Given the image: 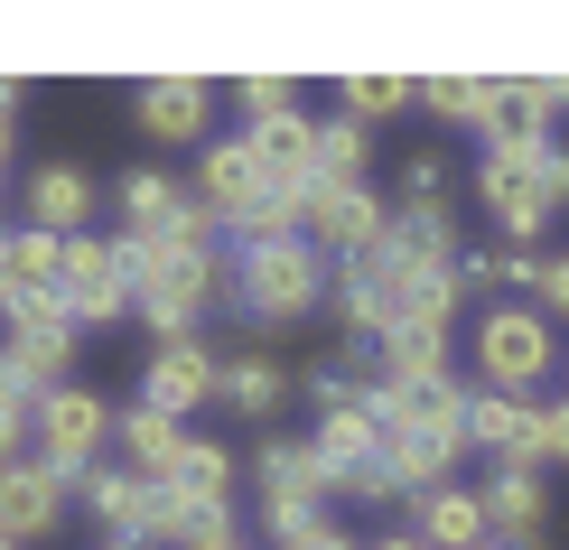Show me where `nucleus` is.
Returning <instances> with one entry per match:
<instances>
[{
  "label": "nucleus",
  "mask_w": 569,
  "mask_h": 550,
  "mask_svg": "<svg viewBox=\"0 0 569 550\" xmlns=\"http://www.w3.org/2000/svg\"><path fill=\"white\" fill-rule=\"evenodd\" d=\"M112 439H122L131 476H159V467L178 458V439H187V429H178L169 411H150V401H131V411H112Z\"/></svg>",
  "instance_id": "b1692460"
},
{
  "label": "nucleus",
  "mask_w": 569,
  "mask_h": 550,
  "mask_svg": "<svg viewBox=\"0 0 569 550\" xmlns=\"http://www.w3.org/2000/svg\"><path fill=\"white\" fill-rule=\"evenodd\" d=\"M103 550H140V541H103Z\"/></svg>",
  "instance_id": "37998d69"
},
{
  "label": "nucleus",
  "mask_w": 569,
  "mask_h": 550,
  "mask_svg": "<svg viewBox=\"0 0 569 550\" xmlns=\"http://www.w3.org/2000/svg\"><path fill=\"white\" fill-rule=\"evenodd\" d=\"M0 197H10V122H0Z\"/></svg>",
  "instance_id": "58836bf2"
},
{
  "label": "nucleus",
  "mask_w": 569,
  "mask_h": 550,
  "mask_svg": "<svg viewBox=\"0 0 569 550\" xmlns=\"http://www.w3.org/2000/svg\"><path fill=\"white\" fill-rule=\"evenodd\" d=\"M216 382H224V364H216L197 337H178V346H159L150 364H140V401H150V411H169V420H187V411H206V401H216Z\"/></svg>",
  "instance_id": "1a4fd4ad"
},
{
  "label": "nucleus",
  "mask_w": 569,
  "mask_h": 550,
  "mask_svg": "<svg viewBox=\"0 0 569 550\" xmlns=\"http://www.w3.org/2000/svg\"><path fill=\"white\" fill-rule=\"evenodd\" d=\"M112 197H122V233H140V243H150V233H178L187 214H197L187 178H169V169H131Z\"/></svg>",
  "instance_id": "2eb2a0df"
},
{
  "label": "nucleus",
  "mask_w": 569,
  "mask_h": 550,
  "mask_svg": "<svg viewBox=\"0 0 569 550\" xmlns=\"http://www.w3.org/2000/svg\"><path fill=\"white\" fill-rule=\"evenodd\" d=\"M560 364V346H551V318L541 308H486L477 318V373H486V392H532L541 401V373Z\"/></svg>",
  "instance_id": "7ed1b4c3"
},
{
  "label": "nucleus",
  "mask_w": 569,
  "mask_h": 550,
  "mask_svg": "<svg viewBox=\"0 0 569 550\" xmlns=\"http://www.w3.org/2000/svg\"><path fill=\"white\" fill-rule=\"evenodd\" d=\"M505 169L523 178V187H532V197L551 206V214L569 206V140H541V150H523V159H505Z\"/></svg>",
  "instance_id": "cd10ccee"
},
{
  "label": "nucleus",
  "mask_w": 569,
  "mask_h": 550,
  "mask_svg": "<svg viewBox=\"0 0 569 550\" xmlns=\"http://www.w3.org/2000/svg\"><path fill=\"white\" fill-rule=\"evenodd\" d=\"M541 140H551V131H541L532 112H523V103L505 93V112L486 122V159H523V150H541Z\"/></svg>",
  "instance_id": "c85d7f7f"
},
{
  "label": "nucleus",
  "mask_w": 569,
  "mask_h": 550,
  "mask_svg": "<svg viewBox=\"0 0 569 550\" xmlns=\"http://www.w3.org/2000/svg\"><path fill=\"white\" fill-rule=\"evenodd\" d=\"M532 290H541V318H569V252H551V261H541V280H532Z\"/></svg>",
  "instance_id": "c9c22d12"
},
{
  "label": "nucleus",
  "mask_w": 569,
  "mask_h": 550,
  "mask_svg": "<svg viewBox=\"0 0 569 550\" xmlns=\"http://www.w3.org/2000/svg\"><path fill=\"white\" fill-rule=\"evenodd\" d=\"M505 76H430V84H420V112H439V122H495V112H505Z\"/></svg>",
  "instance_id": "412c9836"
},
{
  "label": "nucleus",
  "mask_w": 569,
  "mask_h": 550,
  "mask_svg": "<svg viewBox=\"0 0 569 550\" xmlns=\"http://www.w3.org/2000/svg\"><path fill=\"white\" fill-rule=\"evenodd\" d=\"M252 476H262V494H308V504L337 494V486H327V458H318L308 439H271L262 458H252Z\"/></svg>",
  "instance_id": "4be33fe9"
},
{
  "label": "nucleus",
  "mask_w": 569,
  "mask_h": 550,
  "mask_svg": "<svg viewBox=\"0 0 569 550\" xmlns=\"http://www.w3.org/2000/svg\"><path fill=\"white\" fill-rule=\"evenodd\" d=\"M477 504H486V532L495 541H532V522H541V467H495L486 486H477Z\"/></svg>",
  "instance_id": "f3484780"
},
{
  "label": "nucleus",
  "mask_w": 569,
  "mask_h": 550,
  "mask_svg": "<svg viewBox=\"0 0 569 550\" xmlns=\"http://www.w3.org/2000/svg\"><path fill=\"white\" fill-rule=\"evenodd\" d=\"M57 299H66V318H76V327H112V318H131V280H122V261H112L103 233H66Z\"/></svg>",
  "instance_id": "0eeeda50"
},
{
  "label": "nucleus",
  "mask_w": 569,
  "mask_h": 550,
  "mask_svg": "<svg viewBox=\"0 0 569 550\" xmlns=\"http://www.w3.org/2000/svg\"><path fill=\"white\" fill-rule=\"evenodd\" d=\"M513 103L551 131V112H569V76H513Z\"/></svg>",
  "instance_id": "2f4dec72"
},
{
  "label": "nucleus",
  "mask_w": 569,
  "mask_h": 550,
  "mask_svg": "<svg viewBox=\"0 0 569 550\" xmlns=\"http://www.w3.org/2000/svg\"><path fill=\"white\" fill-rule=\"evenodd\" d=\"M224 299H233V318H252V327L308 318V308L327 299V261H318L308 233H290V243H224Z\"/></svg>",
  "instance_id": "f03ea898"
},
{
  "label": "nucleus",
  "mask_w": 569,
  "mask_h": 550,
  "mask_svg": "<svg viewBox=\"0 0 569 550\" xmlns=\"http://www.w3.org/2000/svg\"><path fill=\"white\" fill-rule=\"evenodd\" d=\"M197 550H243V541H233V532H224V541H197Z\"/></svg>",
  "instance_id": "a19ab883"
},
{
  "label": "nucleus",
  "mask_w": 569,
  "mask_h": 550,
  "mask_svg": "<svg viewBox=\"0 0 569 550\" xmlns=\"http://www.w3.org/2000/svg\"><path fill=\"white\" fill-rule=\"evenodd\" d=\"M112 261H122V280H131V308L159 327V346H178V337H197V318L224 299V233L206 224V214H187L178 233H112Z\"/></svg>",
  "instance_id": "f257e3e1"
},
{
  "label": "nucleus",
  "mask_w": 569,
  "mask_h": 550,
  "mask_svg": "<svg viewBox=\"0 0 569 550\" xmlns=\"http://www.w3.org/2000/svg\"><path fill=\"white\" fill-rule=\"evenodd\" d=\"M477 187H486V214H495V233H505V252L541 243V224H551V206H541L532 187H523V178L505 169V159H486V169H477Z\"/></svg>",
  "instance_id": "a211bd4d"
},
{
  "label": "nucleus",
  "mask_w": 569,
  "mask_h": 550,
  "mask_svg": "<svg viewBox=\"0 0 569 550\" xmlns=\"http://www.w3.org/2000/svg\"><path fill=\"white\" fill-rule=\"evenodd\" d=\"M19 214L66 243V233H84V214H93V178L76 169V159H38V169L19 178Z\"/></svg>",
  "instance_id": "9b49d317"
},
{
  "label": "nucleus",
  "mask_w": 569,
  "mask_h": 550,
  "mask_svg": "<svg viewBox=\"0 0 569 550\" xmlns=\"http://www.w3.org/2000/svg\"><path fill=\"white\" fill-rule=\"evenodd\" d=\"M401 187H411L401 206H448V169H439L430 150H420V159H401Z\"/></svg>",
  "instance_id": "473e14b6"
},
{
  "label": "nucleus",
  "mask_w": 569,
  "mask_h": 550,
  "mask_svg": "<svg viewBox=\"0 0 569 550\" xmlns=\"http://www.w3.org/2000/svg\"><path fill=\"white\" fill-rule=\"evenodd\" d=\"M411 532L430 541V550H486V504H477V486H439V494H420L411 504Z\"/></svg>",
  "instance_id": "dca6fc26"
},
{
  "label": "nucleus",
  "mask_w": 569,
  "mask_h": 550,
  "mask_svg": "<svg viewBox=\"0 0 569 550\" xmlns=\"http://www.w3.org/2000/svg\"><path fill=\"white\" fill-rule=\"evenodd\" d=\"M206 112H216V84L206 76H140V93H131V122L150 140H197Z\"/></svg>",
  "instance_id": "f8f14e48"
},
{
  "label": "nucleus",
  "mask_w": 569,
  "mask_h": 550,
  "mask_svg": "<svg viewBox=\"0 0 569 550\" xmlns=\"http://www.w3.org/2000/svg\"><path fill=\"white\" fill-rule=\"evenodd\" d=\"M373 550H430V541H420V532H383V541H373Z\"/></svg>",
  "instance_id": "4c0bfd02"
},
{
  "label": "nucleus",
  "mask_w": 569,
  "mask_h": 550,
  "mask_svg": "<svg viewBox=\"0 0 569 550\" xmlns=\"http://www.w3.org/2000/svg\"><path fill=\"white\" fill-rule=\"evenodd\" d=\"M0 354H10V373H19V392L29 401H47V392H66L76 382V337H0Z\"/></svg>",
  "instance_id": "6ab92c4d"
},
{
  "label": "nucleus",
  "mask_w": 569,
  "mask_h": 550,
  "mask_svg": "<svg viewBox=\"0 0 569 550\" xmlns=\"http://www.w3.org/2000/svg\"><path fill=\"white\" fill-rule=\"evenodd\" d=\"M29 439H38V467H57L66 486H76V476L103 458V439H112V401L84 392V382H66V392H47L29 411Z\"/></svg>",
  "instance_id": "20e7f679"
},
{
  "label": "nucleus",
  "mask_w": 569,
  "mask_h": 550,
  "mask_svg": "<svg viewBox=\"0 0 569 550\" xmlns=\"http://www.w3.org/2000/svg\"><path fill=\"white\" fill-rule=\"evenodd\" d=\"M159 486L187 494V504H224V494H233V458L216 439H178V458L159 467Z\"/></svg>",
  "instance_id": "aec40b11"
},
{
  "label": "nucleus",
  "mask_w": 569,
  "mask_h": 550,
  "mask_svg": "<svg viewBox=\"0 0 569 550\" xmlns=\"http://www.w3.org/2000/svg\"><path fill=\"white\" fill-rule=\"evenodd\" d=\"M57 522H66V476L38 458H10L0 467V541H47Z\"/></svg>",
  "instance_id": "9d476101"
},
{
  "label": "nucleus",
  "mask_w": 569,
  "mask_h": 550,
  "mask_svg": "<svg viewBox=\"0 0 569 550\" xmlns=\"http://www.w3.org/2000/svg\"><path fill=\"white\" fill-rule=\"evenodd\" d=\"M57 261H66L57 233H38V224L0 233V318H10V308H29V299H57Z\"/></svg>",
  "instance_id": "4468645a"
},
{
  "label": "nucleus",
  "mask_w": 569,
  "mask_h": 550,
  "mask_svg": "<svg viewBox=\"0 0 569 550\" xmlns=\"http://www.w3.org/2000/svg\"><path fill=\"white\" fill-rule=\"evenodd\" d=\"M486 550H523V541H486Z\"/></svg>",
  "instance_id": "79ce46f5"
},
{
  "label": "nucleus",
  "mask_w": 569,
  "mask_h": 550,
  "mask_svg": "<svg viewBox=\"0 0 569 550\" xmlns=\"http://www.w3.org/2000/svg\"><path fill=\"white\" fill-rule=\"evenodd\" d=\"M0 550H19V541H0Z\"/></svg>",
  "instance_id": "c03bdc74"
},
{
  "label": "nucleus",
  "mask_w": 569,
  "mask_h": 550,
  "mask_svg": "<svg viewBox=\"0 0 569 550\" xmlns=\"http://www.w3.org/2000/svg\"><path fill=\"white\" fill-rule=\"evenodd\" d=\"M252 159H262V178L280 187V197H308L318 187V122L308 112H280V122H252Z\"/></svg>",
  "instance_id": "ddd939ff"
},
{
  "label": "nucleus",
  "mask_w": 569,
  "mask_h": 550,
  "mask_svg": "<svg viewBox=\"0 0 569 550\" xmlns=\"http://www.w3.org/2000/svg\"><path fill=\"white\" fill-rule=\"evenodd\" d=\"M216 392H224L243 420H271L280 401H290V373H280L271 354H243V364H224V382H216Z\"/></svg>",
  "instance_id": "a878e982"
},
{
  "label": "nucleus",
  "mask_w": 569,
  "mask_h": 550,
  "mask_svg": "<svg viewBox=\"0 0 569 550\" xmlns=\"http://www.w3.org/2000/svg\"><path fill=\"white\" fill-rule=\"evenodd\" d=\"M420 103V84L411 76H346V122H383V112H411Z\"/></svg>",
  "instance_id": "bb28decb"
},
{
  "label": "nucleus",
  "mask_w": 569,
  "mask_h": 550,
  "mask_svg": "<svg viewBox=\"0 0 569 550\" xmlns=\"http://www.w3.org/2000/svg\"><path fill=\"white\" fill-rule=\"evenodd\" d=\"M10 327H19V337H76L66 299H29V308H10Z\"/></svg>",
  "instance_id": "72a5a7b5"
},
{
  "label": "nucleus",
  "mask_w": 569,
  "mask_h": 550,
  "mask_svg": "<svg viewBox=\"0 0 569 550\" xmlns=\"http://www.w3.org/2000/svg\"><path fill=\"white\" fill-rule=\"evenodd\" d=\"M187 197H197V214H206L216 233H243L252 206L271 197V178H262V159H252V140H206V159H197V178H187Z\"/></svg>",
  "instance_id": "39448f33"
},
{
  "label": "nucleus",
  "mask_w": 569,
  "mask_h": 550,
  "mask_svg": "<svg viewBox=\"0 0 569 550\" xmlns=\"http://www.w3.org/2000/svg\"><path fill=\"white\" fill-rule=\"evenodd\" d=\"M290 550H365V541H355V532H337V522H318V532H299Z\"/></svg>",
  "instance_id": "e433bc0d"
},
{
  "label": "nucleus",
  "mask_w": 569,
  "mask_h": 550,
  "mask_svg": "<svg viewBox=\"0 0 569 550\" xmlns=\"http://www.w3.org/2000/svg\"><path fill=\"white\" fill-rule=\"evenodd\" d=\"M10 112H19V84H10V76H0V122H10Z\"/></svg>",
  "instance_id": "ea45409f"
},
{
  "label": "nucleus",
  "mask_w": 569,
  "mask_h": 550,
  "mask_svg": "<svg viewBox=\"0 0 569 550\" xmlns=\"http://www.w3.org/2000/svg\"><path fill=\"white\" fill-rule=\"evenodd\" d=\"M233 103H243L252 122H280V112H299V84L290 76H243V84H233Z\"/></svg>",
  "instance_id": "7c9ffc66"
},
{
  "label": "nucleus",
  "mask_w": 569,
  "mask_h": 550,
  "mask_svg": "<svg viewBox=\"0 0 569 550\" xmlns=\"http://www.w3.org/2000/svg\"><path fill=\"white\" fill-rule=\"evenodd\" d=\"M541 467H569V401H541Z\"/></svg>",
  "instance_id": "f704fd0d"
},
{
  "label": "nucleus",
  "mask_w": 569,
  "mask_h": 550,
  "mask_svg": "<svg viewBox=\"0 0 569 550\" xmlns=\"http://www.w3.org/2000/svg\"><path fill=\"white\" fill-rule=\"evenodd\" d=\"M365 169H373V131L365 122H318V187H365Z\"/></svg>",
  "instance_id": "393cba45"
},
{
  "label": "nucleus",
  "mask_w": 569,
  "mask_h": 550,
  "mask_svg": "<svg viewBox=\"0 0 569 550\" xmlns=\"http://www.w3.org/2000/svg\"><path fill=\"white\" fill-rule=\"evenodd\" d=\"M523 550H532V541H523Z\"/></svg>",
  "instance_id": "a18cd8bd"
},
{
  "label": "nucleus",
  "mask_w": 569,
  "mask_h": 550,
  "mask_svg": "<svg viewBox=\"0 0 569 550\" xmlns=\"http://www.w3.org/2000/svg\"><path fill=\"white\" fill-rule=\"evenodd\" d=\"M76 486H84V504H93V522H103L112 541H131V532H140V486H150V476H131V467H103V458H93Z\"/></svg>",
  "instance_id": "5701e85b"
},
{
  "label": "nucleus",
  "mask_w": 569,
  "mask_h": 550,
  "mask_svg": "<svg viewBox=\"0 0 569 550\" xmlns=\"http://www.w3.org/2000/svg\"><path fill=\"white\" fill-rule=\"evenodd\" d=\"M383 233H392V206L373 197V187H318V197H308V243H318L327 271L365 261Z\"/></svg>",
  "instance_id": "423d86ee"
},
{
  "label": "nucleus",
  "mask_w": 569,
  "mask_h": 550,
  "mask_svg": "<svg viewBox=\"0 0 569 550\" xmlns=\"http://www.w3.org/2000/svg\"><path fill=\"white\" fill-rule=\"evenodd\" d=\"M29 411H38V401L19 392V373H10V354H0V467H10L19 448H29Z\"/></svg>",
  "instance_id": "c756f323"
},
{
  "label": "nucleus",
  "mask_w": 569,
  "mask_h": 550,
  "mask_svg": "<svg viewBox=\"0 0 569 550\" xmlns=\"http://www.w3.org/2000/svg\"><path fill=\"white\" fill-rule=\"evenodd\" d=\"M467 448L495 467H541V401L532 392H467Z\"/></svg>",
  "instance_id": "6e6552de"
}]
</instances>
